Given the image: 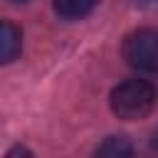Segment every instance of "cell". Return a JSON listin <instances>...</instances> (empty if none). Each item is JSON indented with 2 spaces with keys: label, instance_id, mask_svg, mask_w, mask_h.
<instances>
[{
  "label": "cell",
  "instance_id": "6da1fadb",
  "mask_svg": "<svg viewBox=\"0 0 158 158\" xmlns=\"http://www.w3.org/2000/svg\"><path fill=\"white\" fill-rule=\"evenodd\" d=\"M156 86L146 79H126L118 86H114L109 104L111 111L123 121H138L146 118L156 106Z\"/></svg>",
  "mask_w": 158,
  "mask_h": 158
},
{
  "label": "cell",
  "instance_id": "7a4b0ae2",
  "mask_svg": "<svg viewBox=\"0 0 158 158\" xmlns=\"http://www.w3.org/2000/svg\"><path fill=\"white\" fill-rule=\"evenodd\" d=\"M123 59L141 72H158V30L143 27L123 40Z\"/></svg>",
  "mask_w": 158,
  "mask_h": 158
},
{
  "label": "cell",
  "instance_id": "3957f363",
  "mask_svg": "<svg viewBox=\"0 0 158 158\" xmlns=\"http://www.w3.org/2000/svg\"><path fill=\"white\" fill-rule=\"evenodd\" d=\"M20 49H22V35L10 20H5L2 30H0V57H2V62L10 64L20 54Z\"/></svg>",
  "mask_w": 158,
  "mask_h": 158
},
{
  "label": "cell",
  "instance_id": "277c9868",
  "mask_svg": "<svg viewBox=\"0 0 158 158\" xmlns=\"http://www.w3.org/2000/svg\"><path fill=\"white\" fill-rule=\"evenodd\" d=\"M94 158H133V146L126 136H109L99 143Z\"/></svg>",
  "mask_w": 158,
  "mask_h": 158
},
{
  "label": "cell",
  "instance_id": "5b68a950",
  "mask_svg": "<svg viewBox=\"0 0 158 158\" xmlns=\"http://www.w3.org/2000/svg\"><path fill=\"white\" fill-rule=\"evenodd\" d=\"M99 0H54V10L64 20H81L86 17Z\"/></svg>",
  "mask_w": 158,
  "mask_h": 158
},
{
  "label": "cell",
  "instance_id": "8992f818",
  "mask_svg": "<svg viewBox=\"0 0 158 158\" xmlns=\"http://www.w3.org/2000/svg\"><path fill=\"white\" fill-rule=\"evenodd\" d=\"M5 158H35V156H32V153H30L25 146H15V148H12V151H10Z\"/></svg>",
  "mask_w": 158,
  "mask_h": 158
},
{
  "label": "cell",
  "instance_id": "52a82bcc",
  "mask_svg": "<svg viewBox=\"0 0 158 158\" xmlns=\"http://www.w3.org/2000/svg\"><path fill=\"white\" fill-rule=\"evenodd\" d=\"M151 148H153V153L158 156V131L153 133V138H151Z\"/></svg>",
  "mask_w": 158,
  "mask_h": 158
},
{
  "label": "cell",
  "instance_id": "ba28073f",
  "mask_svg": "<svg viewBox=\"0 0 158 158\" xmlns=\"http://www.w3.org/2000/svg\"><path fill=\"white\" fill-rule=\"evenodd\" d=\"M141 2H143V5H156L158 0H141Z\"/></svg>",
  "mask_w": 158,
  "mask_h": 158
},
{
  "label": "cell",
  "instance_id": "9c48e42d",
  "mask_svg": "<svg viewBox=\"0 0 158 158\" xmlns=\"http://www.w3.org/2000/svg\"><path fill=\"white\" fill-rule=\"evenodd\" d=\"M20 2H25V0H20Z\"/></svg>",
  "mask_w": 158,
  "mask_h": 158
}]
</instances>
